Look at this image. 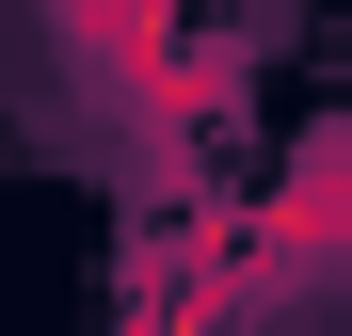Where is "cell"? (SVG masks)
I'll return each mask as SVG.
<instances>
[{
  "mask_svg": "<svg viewBox=\"0 0 352 336\" xmlns=\"http://www.w3.org/2000/svg\"><path fill=\"white\" fill-rule=\"evenodd\" d=\"M272 272H352V112L288 160V192H272Z\"/></svg>",
  "mask_w": 352,
  "mask_h": 336,
  "instance_id": "obj_1",
  "label": "cell"
},
{
  "mask_svg": "<svg viewBox=\"0 0 352 336\" xmlns=\"http://www.w3.org/2000/svg\"><path fill=\"white\" fill-rule=\"evenodd\" d=\"M144 336H208V289H176V304H160V320H144Z\"/></svg>",
  "mask_w": 352,
  "mask_h": 336,
  "instance_id": "obj_2",
  "label": "cell"
}]
</instances>
